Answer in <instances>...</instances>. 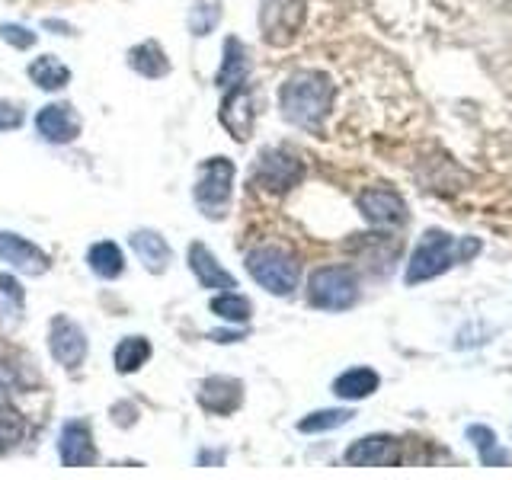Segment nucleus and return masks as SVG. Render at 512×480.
<instances>
[{
  "label": "nucleus",
  "instance_id": "1",
  "mask_svg": "<svg viewBox=\"0 0 512 480\" xmlns=\"http://www.w3.org/2000/svg\"><path fill=\"white\" fill-rule=\"evenodd\" d=\"M279 103H282V116L288 122L298 128H308V132H317L333 106V84H330V77L320 71H298L282 84Z\"/></svg>",
  "mask_w": 512,
  "mask_h": 480
},
{
  "label": "nucleus",
  "instance_id": "2",
  "mask_svg": "<svg viewBox=\"0 0 512 480\" xmlns=\"http://www.w3.org/2000/svg\"><path fill=\"white\" fill-rule=\"evenodd\" d=\"M480 244L477 240H455L452 234H442V231H426L423 240L416 244L413 256H410V266H407V282H426V279H436L448 266H455L458 260H468L471 253H477Z\"/></svg>",
  "mask_w": 512,
  "mask_h": 480
},
{
  "label": "nucleus",
  "instance_id": "3",
  "mask_svg": "<svg viewBox=\"0 0 512 480\" xmlns=\"http://www.w3.org/2000/svg\"><path fill=\"white\" fill-rule=\"evenodd\" d=\"M247 269H250V276L266 288V292L279 295V298L292 295L298 288V276H301L295 256L279 250V247L250 250L247 253Z\"/></svg>",
  "mask_w": 512,
  "mask_h": 480
},
{
  "label": "nucleus",
  "instance_id": "4",
  "mask_svg": "<svg viewBox=\"0 0 512 480\" xmlns=\"http://www.w3.org/2000/svg\"><path fill=\"white\" fill-rule=\"evenodd\" d=\"M308 298L314 308L346 311L359 301V279L349 266H324L308 282Z\"/></svg>",
  "mask_w": 512,
  "mask_h": 480
},
{
  "label": "nucleus",
  "instance_id": "5",
  "mask_svg": "<svg viewBox=\"0 0 512 480\" xmlns=\"http://www.w3.org/2000/svg\"><path fill=\"white\" fill-rule=\"evenodd\" d=\"M234 186V164L228 157H212L202 164L199 183H196V205L202 208L205 218H224L231 202Z\"/></svg>",
  "mask_w": 512,
  "mask_h": 480
},
{
  "label": "nucleus",
  "instance_id": "6",
  "mask_svg": "<svg viewBox=\"0 0 512 480\" xmlns=\"http://www.w3.org/2000/svg\"><path fill=\"white\" fill-rule=\"evenodd\" d=\"M304 176L301 160L288 148H269L256 160V183L269 192H288Z\"/></svg>",
  "mask_w": 512,
  "mask_h": 480
},
{
  "label": "nucleus",
  "instance_id": "7",
  "mask_svg": "<svg viewBox=\"0 0 512 480\" xmlns=\"http://www.w3.org/2000/svg\"><path fill=\"white\" fill-rule=\"evenodd\" d=\"M356 202H359V212L365 215V221L378 224V228H397V224L407 221V205L394 189L368 186L365 192H359Z\"/></svg>",
  "mask_w": 512,
  "mask_h": 480
},
{
  "label": "nucleus",
  "instance_id": "8",
  "mask_svg": "<svg viewBox=\"0 0 512 480\" xmlns=\"http://www.w3.org/2000/svg\"><path fill=\"white\" fill-rule=\"evenodd\" d=\"M343 458L352 468H394L400 461V442L394 436H365L352 442Z\"/></svg>",
  "mask_w": 512,
  "mask_h": 480
},
{
  "label": "nucleus",
  "instance_id": "9",
  "mask_svg": "<svg viewBox=\"0 0 512 480\" xmlns=\"http://www.w3.org/2000/svg\"><path fill=\"white\" fill-rule=\"evenodd\" d=\"M48 349L64 368H77L87 359V336L71 317H55L52 333H48Z\"/></svg>",
  "mask_w": 512,
  "mask_h": 480
},
{
  "label": "nucleus",
  "instance_id": "10",
  "mask_svg": "<svg viewBox=\"0 0 512 480\" xmlns=\"http://www.w3.org/2000/svg\"><path fill=\"white\" fill-rule=\"evenodd\" d=\"M221 125L228 128V132L237 138V141H247L250 132H253V119H256V112H253V93L244 87V84H237V87H228V96L221 100Z\"/></svg>",
  "mask_w": 512,
  "mask_h": 480
},
{
  "label": "nucleus",
  "instance_id": "11",
  "mask_svg": "<svg viewBox=\"0 0 512 480\" xmlns=\"http://www.w3.org/2000/svg\"><path fill=\"white\" fill-rule=\"evenodd\" d=\"M36 128L45 141L52 144H68L80 135V116L71 103H48L36 116Z\"/></svg>",
  "mask_w": 512,
  "mask_h": 480
},
{
  "label": "nucleus",
  "instance_id": "12",
  "mask_svg": "<svg viewBox=\"0 0 512 480\" xmlns=\"http://www.w3.org/2000/svg\"><path fill=\"white\" fill-rule=\"evenodd\" d=\"M0 260H7L13 269L26 272V276H42L48 269V256L32 247L29 240H23L20 234H10V231H0Z\"/></svg>",
  "mask_w": 512,
  "mask_h": 480
},
{
  "label": "nucleus",
  "instance_id": "13",
  "mask_svg": "<svg viewBox=\"0 0 512 480\" xmlns=\"http://www.w3.org/2000/svg\"><path fill=\"white\" fill-rule=\"evenodd\" d=\"M240 400H244V384L237 378H208L202 381L199 388V404L208 410V413H218V416H228L240 407Z\"/></svg>",
  "mask_w": 512,
  "mask_h": 480
},
{
  "label": "nucleus",
  "instance_id": "14",
  "mask_svg": "<svg viewBox=\"0 0 512 480\" xmlns=\"http://www.w3.org/2000/svg\"><path fill=\"white\" fill-rule=\"evenodd\" d=\"M58 452H61L64 468H87V464H93L96 461V448H93L90 429L84 423H68L61 429Z\"/></svg>",
  "mask_w": 512,
  "mask_h": 480
},
{
  "label": "nucleus",
  "instance_id": "15",
  "mask_svg": "<svg viewBox=\"0 0 512 480\" xmlns=\"http://www.w3.org/2000/svg\"><path fill=\"white\" fill-rule=\"evenodd\" d=\"M260 20L269 42H285L301 23V4L298 0H266Z\"/></svg>",
  "mask_w": 512,
  "mask_h": 480
},
{
  "label": "nucleus",
  "instance_id": "16",
  "mask_svg": "<svg viewBox=\"0 0 512 480\" xmlns=\"http://www.w3.org/2000/svg\"><path fill=\"white\" fill-rule=\"evenodd\" d=\"M189 269L196 272V279L202 288H234V276L228 269H221V263L215 260V253L205 244H192L189 247Z\"/></svg>",
  "mask_w": 512,
  "mask_h": 480
},
{
  "label": "nucleus",
  "instance_id": "17",
  "mask_svg": "<svg viewBox=\"0 0 512 480\" xmlns=\"http://www.w3.org/2000/svg\"><path fill=\"white\" fill-rule=\"evenodd\" d=\"M132 250H135V256L144 263V269H148V272H164L167 263H170L167 240L160 234H154V231H135L132 234Z\"/></svg>",
  "mask_w": 512,
  "mask_h": 480
},
{
  "label": "nucleus",
  "instance_id": "18",
  "mask_svg": "<svg viewBox=\"0 0 512 480\" xmlns=\"http://www.w3.org/2000/svg\"><path fill=\"white\" fill-rule=\"evenodd\" d=\"M381 378L372 372V368H349L340 378L333 381V394L343 400H365L368 394L378 391Z\"/></svg>",
  "mask_w": 512,
  "mask_h": 480
},
{
  "label": "nucleus",
  "instance_id": "19",
  "mask_svg": "<svg viewBox=\"0 0 512 480\" xmlns=\"http://www.w3.org/2000/svg\"><path fill=\"white\" fill-rule=\"evenodd\" d=\"M247 71H250V61H247V48L240 45L237 39H228L224 42V64L218 71V87H237L247 80Z\"/></svg>",
  "mask_w": 512,
  "mask_h": 480
},
{
  "label": "nucleus",
  "instance_id": "20",
  "mask_svg": "<svg viewBox=\"0 0 512 480\" xmlns=\"http://www.w3.org/2000/svg\"><path fill=\"white\" fill-rule=\"evenodd\" d=\"M128 64L144 74V77H164L170 74V61L164 55V48L157 42H141L138 48H132V55H128Z\"/></svg>",
  "mask_w": 512,
  "mask_h": 480
},
{
  "label": "nucleus",
  "instance_id": "21",
  "mask_svg": "<svg viewBox=\"0 0 512 480\" xmlns=\"http://www.w3.org/2000/svg\"><path fill=\"white\" fill-rule=\"evenodd\" d=\"M29 77H32V84H39L42 90H61V87H68L71 71L64 68L55 55H42L29 64Z\"/></svg>",
  "mask_w": 512,
  "mask_h": 480
},
{
  "label": "nucleus",
  "instance_id": "22",
  "mask_svg": "<svg viewBox=\"0 0 512 480\" xmlns=\"http://www.w3.org/2000/svg\"><path fill=\"white\" fill-rule=\"evenodd\" d=\"M151 359V343L144 336H125V340L116 346V372L128 375L138 372V368Z\"/></svg>",
  "mask_w": 512,
  "mask_h": 480
},
{
  "label": "nucleus",
  "instance_id": "23",
  "mask_svg": "<svg viewBox=\"0 0 512 480\" xmlns=\"http://www.w3.org/2000/svg\"><path fill=\"white\" fill-rule=\"evenodd\" d=\"M87 263H90V269L100 279H116L119 272H122V250L116 244H109V240H103V244H93L90 247Z\"/></svg>",
  "mask_w": 512,
  "mask_h": 480
},
{
  "label": "nucleus",
  "instance_id": "24",
  "mask_svg": "<svg viewBox=\"0 0 512 480\" xmlns=\"http://www.w3.org/2000/svg\"><path fill=\"white\" fill-rule=\"evenodd\" d=\"M468 436L474 439V448L480 452V461H484L487 468H503V464H512V455L493 445L496 439H493V432L487 426H471Z\"/></svg>",
  "mask_w": 512,
  "mask_h": 480
},
{
  "label": "nucleus",
  "instance_id": "25",
  "mask_svg": "<svg viewBox=\"0 0 512 480\" xmlns=\"http://www.w3.org/2000/svg\"><path fill=\"white\" fill-rule=\"evenodd\" d=\"M221 20V0H196L189 10V29L192 36H208Z\"/></svg>",
  "mask_w": 512,
  "mask_h": 480
},
{
  "label": "nucleus",
  "instance_id": "26",
  "mask_svg": "<svg viewBox=\"0 0 512 480\" xmlns=\"http://www.w3.org/2000/svg\"><path fill=\"white\" fill-rule=\"evenodd\" d=\"M212 314L231 320V324H247L250 314H253V304L247 298L234 295V292H224V295L212 298Z\"/></svg>",
  "mask_w": 512,
  "mask_h": 480
},
{
  "label": "nucleus",
  "instance_id": "27",
  "mask_svg": "<svg viewBox=\"0 0 512 480\" xmlns=\"http://www.w3.org/2000/svg\"><path fill=\"white\" fill-rule=\"evenodd\" d=\"M352 420V410H317L311 416H304L298 423L301 432H327V429H336Z\"/></svg>",
  "mask_w": 512,
  "mask_h": 480
},
{
  "label": "nucleus",
  "instance_id": "28",
  "mask_svg": "<svg viewBox=\"0 0 512 480\" xmlns=\"http://www.w3.org/2000/svg\"><path fill=\"white\" fill-rule=\"evenodd\" d=\"M23 432H26V420H23V416L16 413L13 407L0 404V452L20 442V439H23Z\"/></svg>",
  "mask_w": 512,
  "mask_h": 480
},
{
  "label": "nucleus",
  "instance_id": "29",
  "mask_svg": "<svg viewBox=\"0 0 512 480\" xmlns=\"http://www.w3.org/2000/svg\"><path fill=\"white\" fill-rule=\"evenodd\" d=\"M0 36H4V42H10L16 48H32V45H36V32H26L23 26H4V29H0Z\"/></svg>",
  "mask_w": 512,
  "mask_h": 480
},
{
  "label": "nucleus",
  "instance_id": "30",
  "mask_svg": "<svg viewBox=\"0 0 512 480\" xmlns=\"http://www.w3.org/2000/svg\"><path fill=\"white\" fill-rule=\"evenodd\" d=\"M23 122V112L10 106V103H0V132H7V128H16Z\"/></svg>",
  "mask_w": 512,
  "mask_h": 480
}]
</instances>
